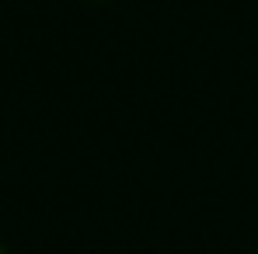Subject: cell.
I'll return each instance as SVG.
<instances>
[{
	"label": "cell",
	"mask_w": 258,
	"mask_h": 254,
	"mask_svg": "<svg viewBox=\"0 0 258 254\" xmlns=\"http://www.w3.org/2000/svg\"><path fill=\"white\" fill-rule=\"evenodd\" d=\"M0 254H7V251H4V244H0Z\"/></svg>",
	"instance_id": "cell-1"
}]
</instances>
